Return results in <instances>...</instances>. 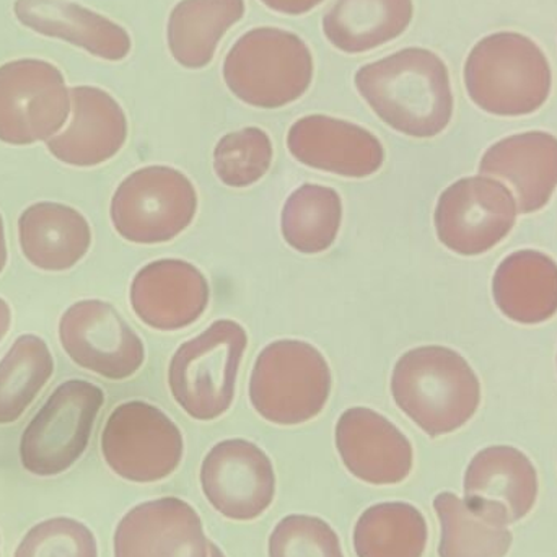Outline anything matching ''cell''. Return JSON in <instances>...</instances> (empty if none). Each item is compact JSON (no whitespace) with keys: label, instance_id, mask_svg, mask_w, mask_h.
Listing matches in <instances>:
<instances>
[{"label":"cell","instance_id":"obj_18","mask_svg":"<svg viewBox=\"0 0 557 557\" xmlns=\"http://www.w3.org/2000/svg\"><path fill=\"white\" fill-rule=\"evenodd\" d=\"M211 298L208 278L183 260H159L144 267L131 284L134 313L160 331L183 330L205 314Z\"/></svg>","mask_w":557,"mask_h":557},{"label":"cell","instance_id":"obj_15","mask_svg":"<svg viewBox=\"0 0 557 557\" xmlns=\"http://www.w3.org/2000/svg\"><path fill=\"white\" fill-rule=\"evenodd\" d=\"M288 152L310 169L344 178H367L382 169L385 150L366 127L324 114H310L292 124Z\"/></svg>","mask_w":557,"mask_h":557},{"label":"cell","instance_id":"obj_14","mask_svg":"<svg viewBox=\"0 0 557 557\" xmlns=\"http://www.w3.org/2000/svg\"><path fill=\"white\" fill-rule=\"evenodd\" d=\"M463 490L471 512L493 525H512L535 507L539 474L523 451L497 445L474 455Z\"/></svg>","mask_w":557,"mask_h":557},{"label":"cell","instance_id":"obj_16","mask_svg":"<svg viewBox=\"0 0 557 557\" xmlns=\"http://www.w3.org/2000/svg\"><path fill=\"white\" fill-rule=\"evenodd\" d=\"M336 447L350 474L375 486L398 484L412 470V445L385 416L349 408L336 424Z\"/></svg>","mask_w":557,"mask_h":557},{"label":"cell","instance_id":"obj_36","mask_svg":"<svg viewBox=\"0 0 557 557\" xmlns=\"http://www.w3.org/2000/svg\"><path fill=\"white\" fill-rule=\"evenodd\" d=\"M209 552H211V557H225L224 553L221 552L218 545L214 543H209Z\"/></svg>","mask_w":557,"mask_h":557},{"label":"cell","instance_id":"obj_32","mask_svg":"<svg viewBox=\"0 0 557 557\" xmlns=\"http://www.w3.org/2000/svg\"><path fill=\"white\" fill-rule=\"evenodd\" d=\"M15 557H98L97 540L84 523L59 517L33 527Z\"/></svg>","mask_w":557,"mask_h":557},{"label":"cell","instance_id":"obj_25","mask_svg":"<svg viewBox=\"0 0 557 557\" xmlns=\"http://www.w3.org/2000/svg\"><path fill=\"white\" fill-rule=\"evenodd\" d=\"M245 0H182L169 16L170 52L186 69L212 61L222 36L244 18Z\"/></svg>","mask_w":557,"mask_h":557},{"label":"cell","instance_id":"obj_1","mask_svg":"<svg viewBox=\"0 0 557 557\" xmlns=\"http://www.w3.org/2000/svg\"><path fill=\"white\" fill-rule=\"evenodd\" d=\"M354 84L373 113L405 136L431 139L454 116L450 72L429 49L406 48L363 65Z\"/></svg>","mask_w":557,"mask_h":557},{"label":"cell","instance_id":"obj_28","mask_svg":"<svg viewBox=\"0 0 557 557\" xmlns=\"http://www.w3.org/2000/svg\"><path fill=\"white\" fill-rule=\"evenodd\" d=\"M52 372L48 344L35 334L20 336L0 362V424L18 421Z\"/></svg>","mask_w":557,"mask_h":557},{"label":"cell","instance_id":"obj_3","mask_svg":"<svg viewBox=\"0 0 557 557\" xmlns=\"http://www.w3.org/2000/svg\"><path fill=\"white\" fill-rule=\"evenodd\" d=\"M465 87L474 104L494 116H527L548 101L553 72L529 36L499 32L481 39L465 62Z\"/></svg>","mask_w":557,"mask_h":557},{"label":"cell","instance_id":"obj_34","mask_svg":"<svg viewBox=\"0 0 557 557\" xmlns=\"http://www.w3.org/2000/svg\"><path fill=\"white\" fill-rule=\"evenodd\" d=\"M10 323H12V311H10L9 304L0 298V343L9 333Z\"/></svg>","mask_w":557,"mask_h":557},{"label":"cell","instance_id":"obj_22","mask_svg":"<svg viewBox=\"0 0 557 557\" xmlns=\"http://www.w3.org/2000/svg\"><path fill=\"white\" fill-rule=\"evenodd\" d=\"M20 247L42 271H67L84 260L91 245L87 219L71 206L38 202L18 219Z\"/></svg>","mask_w":557,"mask_h":557},{"label":"cell","instance_id":"obj_35","mask_svg":"<svg viewBox=\"0 0 557 557\" xmlns=\"http://www.w3.org/2000/svg\"><path fill=\"white\" fill-rule=\"evenodd\" d=\"M7 264L5 228H3L2 215H0V273Z\"/></svg>","mask_w":557,"mask_h":557},{"label":"cell","instance_id":"obj_30","mask_svg":"<svg viewBox=\"0 0 557 557\" xmlns=\"http://www.w3.org/2000/svg\"><path fill=\"white\" fill-rule=\"evenodd\" d=\"M270 136L260 127H245L227 134L214 149V170L228 188H248L260 182L273 163Z\"/></svg>","mask_w":557,"mask_h":557},{"label":"cell","instance_id":"obj_33","mask_svg":"<svg viewBox=\"0 0 557 557\" xmlns=\"http://www.w3.org/2000/svg\"><path fill=\"white\" fill-rule=\"evenodd\" d=\"M261 2L284 15H304L320 5L323 0H261Z\"/></svg>","mask_w":557,"mask_h":557},{"label":"cell","instance_id":"obj_21","mask_svg":"<svg viewBox=\"0 0 557 557\" xmlns=\"http://www.w3.org/2000/svg\"><path fill=\"white\" fill-rule=\"evenodd\" d=\"M13 13L26 28L71 42L104 61H123L133 48L123 26L69 0H16Z\"/></svg>","mask_w":557,"mask_h":557},{"label":"cell","instance_id":"obj_20","mask_svg":"<svg viewBox=\"0 0 557 557\" xmlns=\"http://www.w3.org/2000/svg\"><path fill=\"white\" fill-rule=\"evenodd\" d=\"M480 173L507 180L523 214L540 211L557 188V137L543 131L506 137L486 150Z\"/></svg>","mask_w":557,"mask_h":557},{"label":"cell","instance_id":"obj_29","mask_svg":"<svg viewBox=\"0 0 557 557\" xmlns=\"http://www.w3.org/2000/svg\"><path fill=\"white\" fill-rule=\"evenodd\" d=\"M434 509L442 529L438 556L504 557L509 553L513 542L509 529L481 519L455 494H438Z\"/></svg>","mask_w":557,"mask_h":557},{"label":"cell","instance_id":"obj_4","mask_svg":"<svg viewBox=\"0 0 557 557\" xmlns=\"http://www.w3.org/2000/svg\"><path fill=\"white\" fill-rule=\"evenodd\" d=\"M222 74L238 100L274 110L294 103L310 88L313 55L295 33L255 28L232 46Z\"/></svg>","mask_w":557,"mask_h":557},{"label":"cell","instance_id":"obj_19","mask_svg":"<svg viewBox=\"0 0 557 557\" xmlns=\"http://www.w3.org/2000/svg\"><path fill=\"white\" fill-rule=\"evenodd\" d=\"M72 121L48 140V150L72 166H97L113 159L127 139V117L121 104L98 87L71 88Z\"/></svg>","mask_w":557,"mask_h":557},{"label":"cell","instance_id":"obj_7","mask_svg":"<svg viewBox=\"0 0 557 557\" xmlns=\"http://www.w3.org/2000/svg\"><path fill=\"white\" fill-rule=\"evenodd\" d=\"M198 193L188 176L172 166H144L114 193L111 222L131 244L172 242L193 224Z\"/></svg>","mask_w":557,"mask_h":557},{"label":"cell","instance_id":"obj_11","mask_svg":"<svg viewBox=\"0 0 557 557\" xmlns=\"http://www.w3.org/2000/svg\"><path fill=\"white\" fill-rule=\"evenodd\" d=\"M517 221L512 193L490 176L461 178L448 186L435 208L438 240L461 257H478L499 245Z\"/></svg>","mask_w":557,"mask_h":557},{"label":"cell","instance_id":"obj_12","mask_svg":"<svg viewBox=\"0 0 557 557\" xmlns=\"http://www.w3.org/2000/svg\"><path fill=\"white\" fill-rule=\"evenodd\" d=\"M59 339L78 367L104 379H129L146 360L143 339L103 300H82L69 307L59 321Z\"/></svg>","mask_w":557,"mask_h":557},{"label":"cell","instance_id":"obj_6","mask_svg":"<svg viewBox=\"0 0 557 557\" xmlns=\"http://www.w3.org/2000/svg\"><path fill=\"white\" fill-rule=\"evenodd\" d=\"M247 346L242 324L219 320L178 347L170 362L169 383L183 411L198 421H214L231 409Z\"/></svg>","mask_w":557,"mask_h":557},{"label":"cell","instance_id":"obj_24","mask_svg":"<svg viewBox=\"0 0 557 557\" xmlns=\"http://www.w3.org/2000/svg\"><path fill=\"white\" fill-rule=\"evenodd\" d=\"M412 0H336L323 18L327 41L347 54L392 42L409 28Z\"/></svg>","mask_w":557,"mask_h":557},{"label":"cell","instance_id":"obj_27","mask_svg":"<svg viewBox=\"0 0 557 557\" xmlns=\"http://www.w3.org/2000/svg\"><path fill=\"white\" fill-rule=\"evenodd\" d=\"M341 222L343 201L337 191L307 183L285 201L281 215L282 237L298 253H323L336 242Z\"/></svg>","mask_w":557,"mask_h":557},{"label":"cell","instance_id":"obj_9","mask_svg":"<svg viewBox=\"0 0 557 557\" xmlns=\"http://www.w3.org/2000/svg\"><path fill=\"white\" fill-rule=\"evenodd\" d=\"M178 425L157 406L127 401L117 406L101 435L108 467L133 483H156L175 473L183 458Z\"/></svg>","mask_w":557,"mask_h":557},{"label":"cell","instance_id":"obj_13","mask_svg":"<svg viewBox=\"0 0 557 557\" xmlns=\"http://www.w3.org/2000/svg\"><path fill=\"white\" fill-rule=\"evenodd\" d=\"M201 486L219 513L248 522L263 516L273 504L276 474L270 457L258 445L231 438L206 455Z\"/></svg>","mask_w":557,"mask_h":557},{"label":"cell","instance_id":"obj_26","mask_svg":"<svg viewBox=\"0 0 557 557\" xmlns=\"http://www.w3.org/2000/svg\"><path fill=\"white\" fill-rule=\"evenodd\" d=\"M428 523L411 504L383 503L369 507L354 529L357 557H422Z\"/></svg>","mask_w":557,"mask_h":557},{"label":"cell","instance_id":"obj_2","mask_svg":"<svg viewBox=\"0 0 557 557\" xmlns=\"http://www.w3.org/2000/svg\"><path fill=\"white\" fill-rule=\"evenodd\" d=\"M392 395L429 437H441L463 428L476 414L481 383L457 350L422 346L399 357L392 373Z\"/></svg>","mask_w":557,"mask_h":557},{"label":"cell","instance_id":"obj_23","mask_svg":"<svg viewBox=\"0 0 557 557\" xmlns=\"http://www.w3.org/2000/svg\"><path fill=\"white\" fill-rule=\"evenodd\" d=\"M493 294L510 320L543 323L557 313V263L542 251H516L497 268Z\"/></svg>","mask_w":557,"mask_h":557},{"label":"cell","instance_id":"obj_17","mask_svg":"<svg viewBox=\"0 0 557 557\" xmlns=\"http://www.w3.org/2000/svg\"><path fill=\"white\" fill-rule=\"evenodd\" d=\"M198 512L178 497L140 504L114 533V557H208Z\"/></svg>","mask_w":557,"mask_h":557},{"label":"cell","instance_id":"obj_10","mask_svg":"<svg viewBox=\"0 0 557 557\" xmlns=\"http://www.w3.org/2000/svg\"><path fill=\"white\" fill-rule=\"evenodd\" d=\"M71 91L54 64L16 59L0 65V140L32 146L52 139L71 113Z\"/></svg>","mask_w":557,"mask_h":557},{"label":"cell","instance_id":"obj_5","mask_svg":"<svg viewBox=\"0 0 557 557\" xmlns=\"http://www.w3.org/2000/svg\"><path fill=\"white\" fill-rule=\"evenodd\" d=\"M333 376L323 354L298 339L264 347L250 376V399L258 414L278 425L317 418L331 395Z\"/></svg>","mask_w":557,"mask_h":557},{"label":"cell","instance_id":"obj_31","mask_svg":"<svg viewBox=\"0 0 557 557\" xmlns=\"http://www.w3.org/2000/svg\"><path fill=\"white\" fill-rule=\"evenodd\" d=\"M270 557H344L336 532L324 520L288 516L270 539Z\"/></svg>","mask_w":557,"mask_h":557},{"label":"cell","instance_id":"obj_8","mask_svg":"<svg viewBox=\"0 0 557 557\" xmlns=\"http://www.w3.org/2000/svg\"><path fill=\"white\" fill-rule=\"evenodd\" d=\"M103 403V389L94 383L69 380L59 385L23 432V468L45 478L67 471L84 455Z\"/></svg>","mask_w":557,"mask_h":557}]
</instances>
